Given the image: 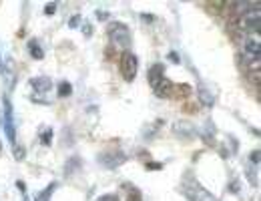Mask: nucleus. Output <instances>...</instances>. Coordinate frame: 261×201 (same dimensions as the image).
Here are the masks:
<instances>
[{"label": "nucleus", "instance_id": "obj_17", "mask_svg": "<svg viewBox=\"0 0 261 201\" xmlns=\"http://www.w3.org/2000/svg\"><path fill=\"white\" fill-rule=\"evenodd\" d=\"M52 135H54V131L50 127H46V131H43V135H40V143H43L45 147H48L52 143Z\"/></svg>", "mask_w": 261, "mask_h": 201}, {"label": "nucleus", "instance_id": "obj_15", "mask_svg": "<svg viewBox=\"0 0 261 201\" xmlns=\"http://www.w3.org/2000/svg\"><path fill=\"white\" fill-rule=\"evenodd\" d=\"M73 95V85L68 83V80H61V85H59V97L61 99H66V97H71Z\"/></svg>", "mask_w": 261, "mask_h": 201}, {"label": "nucleus", "instance_id": "obj_33", "mask_svg": "<svg viewBox=\"0 0 261 201\" xmlns=\"http://www.w3.org/2000/svg\"><path fill=\"white\" fill-rule=\"evenodd\" d=\"M0 69H2V59H0Z\"/></svg>", "mask_w": 261, "mask_h": 201}, {"label": "nucleus", "instance_id": "obj_14", "mask_svg": "<svg viewBox=\"0 0 261 201\" xmlns=\"http://www.w3.org/2000/svg\"><path fill=\"white\" fill-rule=\"evenodd\" d=\"M78 167H80V157H77V155L71 157V159L66 161V165H64V177H71Z\"/></svg>", "mask_w": 261, "mask_h": 201}, {"label": "nucleus", "instance_id": "obj_34", "mask_svg": "<svg viewBox=\"0 0 261 201\" xmlns=\"http://www.w3.org/2000/svg\"><path fill=\"white\" fill-rule=\"evenodd\" d=\"M0 151H2V143H0Z\"/></svg>", "mask_w": 261, "mask_h": 201}, {"label": "nucleus", "instance_id": "obj_4", "mask_svg": "<svg viewBox=\"0 0 261 201\" xmlns=\"http://www.w3.org/2000/svg\"><path fill=\"white\" fill-rule=\"evenodd\" d=\"M173 135L181 141H191L197 137V129L189 121H175L173 123Z\"/></svg>", "mask_w": 261, "mask_h": 201}, {"label": "nucleus", "instance_id": "obj_11", "mask_svg": "<svg viewBox=\"0 0 261 201\" xmlns=\"http://www.w3.org/2000/svg\"><path fill=\"white\" fill-rule=\"evenodd\" d=\"M245 52L251 57V61H259V40L257 38H249L245 43Z\"/></svg>", "mask_w": 261, "mask_h": 201}, {"label": "nucleus", "instance_id": "obj_30", "mask_svg": "<svg viewBox=\"0 0 261 201\" xmlns=\"http://www.w3.org/2000/svg\"><path fill=\"white\" fill-rule=\"evenodd\" d=\"M141 18H145L147 22H151V20H153V15H149V12H145V15H141Z\"/></svg>", "mask_w": 261, "mask_h": 201}, {"label": "nucleus", "instance_id": "obj_5", "mask_svg": "<svg viewBox=\"0 0 261 201\" xmlns=\"http://www.w3.org/2000/svg\"><path fill=\"white\" fill-rule=\"evenodd\" d=\"M2 105H4V131H6L8 141L15 147L16 145V129H15V123H12V107H10L8 97L2 99Z\"/></svg>", "mask_w": 261, "mask_h": 201}, {"label": "nucleus", "instance_id": "obj_32", "mask_svg": "<svg viewBox=\"0 0 261 201\" xmlns=\"http://www.w3.org/2000/svg\"><path fill=\"white\" fill-rule=\"evenodd\" d=\"M22 201H31V199H29V195H26V193L22 195Z\"/></svg>", "mask_w": 261, "mask_h": 201}, {"label": "nucleus", "instance_id": "obj_18", "mask_svg": "<svg viewBox=\"0 0 261 201\" xmlns=\"http://www.w3.org/2000/svg\"><path fill=\"white\" fill-rule=\"evenodd\" d=\"M54 189H57V183H50V185H48V189H45L43 193H40V195H38V201H48Z\"/></svg>", "mask_w": 261, "mask_h": 201}, {"label": "nucleus", "instance_id": "obj_21", "mask_svg": "<svg viewBox=\"0 0 261 201\" xmlns=\"http://www.w3.org/2000/svg\"><path fill=\"white\" fill-rule=\"evenodd\" d=\"M197 109H199V107H197L195 103H185V105H183V111H185V113H191V115H195Z\"/></svg>", "mask_w": 261, "mask_h": 201}, {"label": "nucleus", "instance_id": "obj_28", "mask_svg": "<svg viewBox=\"0 0 261 201\" xmlns=\"http://www.w3.org/2000/svg\"><path fill=\"white\" fill-rule=\"evenodd\" d=\"M167 59L171 61V62H179L181 59H179V55H177V52H169V55H167Z\"/></svg>", "mask_w": 261, "mask_h": 201}, {"label": "nucleus", "instance_id": "obj_23", "mask_svg": "<svg viewBox=\"0 0 261 201\" xmlns=\"http://www.w3.org/2000/svg\"><path fill=\"white\" fill-rule=\"evenodd\" d=\"M78 24H80V16L78 15H73L71 20H68V26H71V29H77Z\"/></svg>", "mask_w": 261, "mask_h": 201}, {"label": "nucleus", "instance_id": "obj_29", "mask_svg": "<svg viewBox=\"0 0 261 201\" xmlns=\"http://www.w3.org/2000/svg\"><path fill=\"white\" fill-rule=\"evenodd\" d=\"M97 18H99V20H107V18H108V12H105V10H97Z\"/></svg>", "mask_w": 261, "mask_h": 201}, {"label": "nucleus", "instance_id": "obj_31", "mask_svg": "<svg viewBox=\"0 0 261 201\" xmlns=\"http://www.w3.org/2000/svg\"><path fill=\"white\" fill-rule=\"evenodd\" d=\"M16 187H18V189H20V191H22V193H24V191H26V187H24V183H22V181H18V183H16Z\"/></svg>", "mask_w": 261, "mask_h": 201}, {"label": "nucleus", "instance_id": "obj_35", "mask_svg": "<svg viewBox=\"0 0 261 201\" xmlns=\"http://www.w3.org/2000/svg\"><path fill=\"white\" fill-rule=\"evenodd\" d=\"M213 201H215V199H213Z\"/></svg>", "mask_w": 261, "mask_h": 201}, {"label": "nucleus", "instance_id": "obj_20", "mask_svg": "<svg viewBox=\"0 0 261 201\" xmlns=\"http://www.w3.org/2000/svg\"><path fill=\"white\" fill-rule=\"evenodd\" d=\"M259 159H261V151L259 149H253L251 153H249V161L253 165H259Z\"/></svg>", "mask_w": 261, "mask_h": 201}, {"label": "nucleus", "instance_id": "obj_25", "mask_svg": "<svg viewBox=\"0 0 261 201\" xmlns=\"http://www.w3.org/2000/svg\"><path fill=\"white\" fill-rule=\"evenodd\" d=\"M97 201H117V195L115 193H107V195H101Z\"/></svg>", "mask_w": 261, "mask_h": 201}, {"label": "nucleus", "instance_id": "obj_7", "mask_svg": "<svg viewBox=\"0 0 261 201\" xmlns=\"http://www.w3.org/2000/svg\"><path fill=\"white\" fill-rule=\"evenodd\" d=\"M171 89H173L171 78L163 77V78L159 80V83H157V87H155L153 91H155V97H159V99H169V97H171Z\"/></svg>", "mask_w": 261, "mask_h": 201}, {"label": "nucleus", "instance_id": "obj_2", "mask_svg": "<svg viewBox=\"0 0 261 201\" xmlns=\"http://www.w3.org/2000/svg\"><path fill=\"white\" fill-rule=\"evenodd\" d=\"M119 71H121V77L125 78L127 83H133L137 73H139V59H137L131 50L121 52V57H119Z\"/></svg>", "mask_w": 261, "mask_h": 201}, {"label": "nucleus", "instance_id": "obj_19", "mask_svg": "<svg viewBox=\"0 0 261 201\" xmlns=\"http://www.w3.org/2000/svg\"><path fill=\"white\" fill-rule=\"evenodd\" d=\"M197 191H199V195H201V197H209V191H205L203 187H199ZM187 197H189L191 201H203V199H199V197H197V193H193V191H187Z\"/></svg>", "mask_w": 261, "mask_h": 201}, {"label": "nucleus", "instance_id": "obj_13", "mask_svg": "<svg viewBox=\"0 0 261 201\" xmlns=\"http://www.w3.org/2000/svg\"><path fill=\"white\" fill-rule=\"evenodd\" d=\"M29 52H31V57L36 59V61H43V59H45V50L40 48V45H38L36 38H32L31 43H29Z\"/></svg>", "mask_w": 261, "mask_h": 201}, {"label": "nucleus", "instance_id": "obj_12", "mask_svg": "<svg viewBox=\"0 0 261 201\" xmlns=\"http://www.w3.org/2000/svg\"><path fill=\"white\" fill-rule=\"evenodd\" d=\"M123 189H127V193H125V201H143V195H141V191L137 189V187H133L131 183L123 185Z\"/></svg>", "mask_w": 261, "mask_h": 201}, {"label": "nucleus", "instance_id": "obj_3", "mask_svg": "<svg viewBox=\"0 0 261 201\" xmlns=\"http://www.w3.org/2000/svg\"><path fill=\"white\" fill-rule=\"evenodd\" d=\"M125 161H127V155L123 151H117V149L105 151V153L99 155V163L103 167H107V169H117V167H121L123 163H125Z\"/></svg>", "mask_w": 261, "mask_h": 201}, {"label": "nucleus", "instance_id": "obj_16", "mask_svg": "<svg viewBox=\"0 0 261 201\" xmlns=\"http://www.w3.org/2000/svg\"><path fill=\"white\" fill-rule=\"evenodd\" d=\"M12 155H15L16 161H24L26 159V149L22 145H15V147H12Z\"/></svg>", "mask_w": 261, "mask_h": 201}, {"label": "nucleus", "instance_id": "obj_10", "mask_svg": "<svg viewBox=\"0 0 261 201\" xmlns=\"http://www.w3.org/2000/svg\"><path fill=\"white\" fill-rule=\"evenodd\" d=\"M199 101H201V105H205V107H211L215 105V97L211 95V91L205 87V85H199Z\"/></svg>", "mask_w": 261, "mask_h": 201}, {"label": "nucleus", "instance_id": "obj_6", "mask_svg": "<svg viewBox=\"0 0 261 201\" xmlns=\"http://www.w3.org/2000/svg\"><path fill=\"white\" fill-rule=\"evenodd\" d=\"M191 95H193V89H191V85H187V83H177V85H173V89H171V97H169V99L187 101V99H191Z\"/></svg>", "mask_w": 261, "mask_h": 201}, {"label": "nucleus", "instance_id": "obj_1", "mask_svg": "<svg viewBox=\"0 0 261 201\" xmlns=\"http://www.w3.org/2000/svg\"><path fill=\"white\" fill-rule=\"evenodd\" d=\"M107 34L111 40V46L121 48L123 52H127L131 46V29L123 22H111L107 26Z\"/></svg>", "mask_w": 261, "mask_h": 201}, {"label": "nucleus", "instance_id": "obj_26", "mask_svg": "<svg viewBox=\"0 0 261 201\" xmlns=\"http://www.w3.org/2000/svg\"><path fill=\"white\" fill-rule=\"evenodd\" d=\"M117 57V48L115 46H107V59H115Z\"/></svg>", "mask_w": 261, "mask_h": 201}, {"label": "nucleus", "instance_id": "obj_9", "mask_svg": "<svg viewBox=\"0 0 261 201\" xmlns=\"http://www.w3.org/2000/svg\"><path fill=\"white\" fill-rule=\"evenodd\" d=\"M165 77V66L163 64H153V66H151V69H149V75H147V78H149V85L151 87H157V83H159V80Z\"/></svg>", "mask_w": 261, "mask_h": 201}, {"label": "nucleus", "instance_id": "obj_8", "mask_svg": "<svg viewBox=\"0 0 261 201\" xmlns=\"http://www.w3.org/2000/svg\"><path fill=\"white\" fill-rule=\"evenodd\" d=\"M31 87L36 93H48L52 89V80L48 77H34V78H31Z\"/></svg>", "mask_w": 261, "mask_h": 201}, {"label": "nucleus", "instance_id": "obj_27", "mask_svg": "<svg viewBox=\"0 0 261 201\" xmlns=\"http://www.w3.org/2000/svg\"><path fill=\"white\" fill-rule=\"evenodd\" d=\"M82 34H85L87 38H91V34H92V26H91V24H85V26H82Z\"/></svg>", "mask_w": 261, "mask_h": 201}, {"label": "nucleus", "instance_id": "obj_24", "mask_svg": "<svg viewBox=\"0 0 261 201\" xmlns=\"http://www.w3.org/2000/svg\"><path fill=\"white\" fill-rule=\"evenodd\" d=\"M54 12H57V4H54V2H52V4H46V6H45V15H46V16H52Z\"/></svg>", "mask_w": 261, "mask_h": 201}, {"label": "nucleus", "instance_id": "obj_22", "mask_svg": "<svg viewBox=\"0 0 261 201\" xmlns=\"http://www.w3.org/2000/svg\"><path fill=\"white\" fill-rule=\"evenodd\" d=\"M145 167L149 171H161L163 169V163H151V161H145Z\"/></svg>", "mask_w": 261, "mask_h": 201}]
</instances>
